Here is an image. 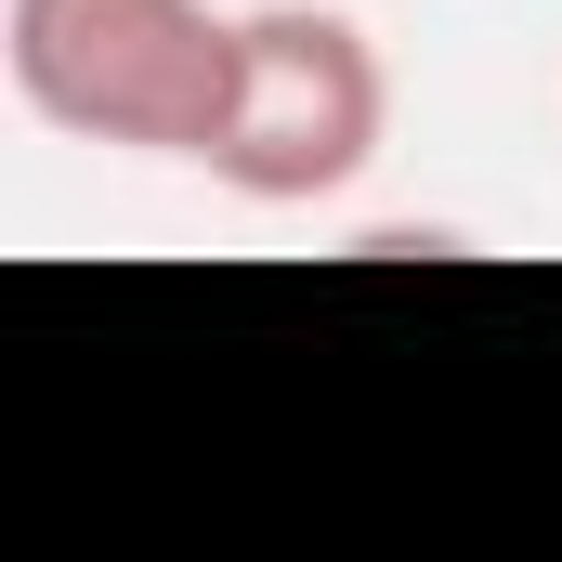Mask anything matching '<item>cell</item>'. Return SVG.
<instances>
[{"instance_id":"1","label":"cell","mask_w":562,"mask_h":562,"mask_svg":"<svg viewBox=\"0 0 562 562\" xmlns=\"http://www.w3.org/2000/svg\"><path fill=\"white\" fill-rule=\"evenodd\" d=\"M13 105L66 144L210 157L236 105V13L210 0H0Z\"/></svg>"},{"instance_id":"2","label":"cell","mask_w":562,"mask_h":562,"mask_svg":"<svg viewBox=\"0 0 562 562\" xmlns=\"http://www.w3.org/2000/svg\"><path fill=\"white\" fill-rule=\"evenodd\" d=\"M393 144V66L353 13L327 0H262L236 13V105L210 132V183L249 210H314L340 183H367V157Z\"/></svg>"}]
</instances>
